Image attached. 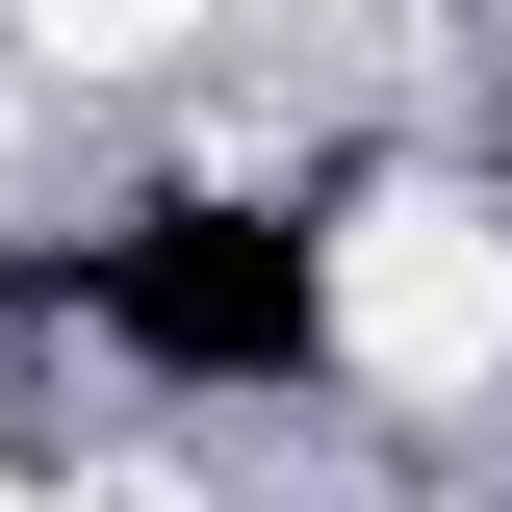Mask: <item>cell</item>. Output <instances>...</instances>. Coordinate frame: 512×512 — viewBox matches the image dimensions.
Returning <instances> with one entry per match:
<instances>
[{"instance_id": "obj_1", "label": "cell", "mask_w": 512, "mask_h": 512, "mask_svg": "<svg viewBox=\"0 0 512 512\" xmlns=\"http://www.w3.org/2000/svg\"><path fill=\"white\" fill-rule=\"evenodd\" d=\"M308 333L384 410H487V359H512V205L487 180H359L308 231Z\"/></svg>"}, {"instance_id": "obj_2", "label": "cell", "mask_w": 512, "mask_h": 512, "mask_svg": "<svg viewBox=\"0 0 512 512\" xmlns=\"http://www.w3.org/2000/svg\"><path fill=\"white\" fill-rule=\"evenodd\" d=\"M180 26H205V0H26V52H52V77H154Z\"/></svg>"}]
</instances>
